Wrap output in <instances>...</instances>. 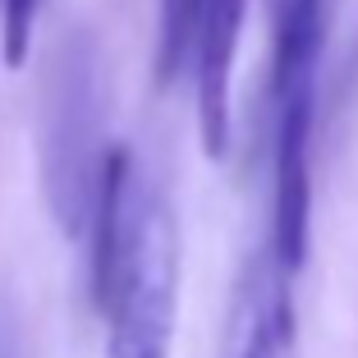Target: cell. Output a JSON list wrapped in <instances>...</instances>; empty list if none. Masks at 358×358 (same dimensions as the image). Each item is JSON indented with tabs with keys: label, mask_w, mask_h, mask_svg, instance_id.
Masks as SVG:
<instances>
[{
	"label": "cell",
	"mask_w": 358,
	"mask_h": 358,
	"mask_svg": "<svg viewBox=\"0 0 358 358\" xmlns=\"http://www.w3.org/2000/svg\"><path fill=\"white\" fill-rule=\"evenodd\" d=\"M92 299L106 313V358H170L179 308V225L129 148H110L87 221Z\"/></svg>",
	"instance_id": "1"
},
{
	"label": "cell",
	"mask_w": 358,
	"mask_h": 358,
	"mask_svg": "<svg viewBox=\"0 0 358 358\" xmlns=\"http://www.w3.org/2000/svg\"><path fill=\"white\" fill-rule=\"evenodd\" d=\"M110 143L101 138V87H96L92 46L74 42L51 69L46 92V129H42V179L55 221L64 234L83 239L96 207L101 170Z\"/></svg>",
	"instance_id": "2"
},
{
	"label": "cell",
	"mask_w": 358,
	"mask_h": 358,
	"mask_svg": "<svg viewBox=\"0 0 358 358\" xmlns=\"http://www.w3.org/2000/svg\"><path fill=\"white\" fill-rule=\"evenodd\" d=\"M243 28V0H166L161 5L157 74L175 78L179 64H193L198 92V134L207 157L221 161L230 148V74Z\"/></svg>",
	"instance_id": "3"
},
{
	"label": "cell",
	"mask_w": 358,
	"mask_h": 358,
	"mask_svg": "<svg viewBox=\"0 0 358 358\" xmlns=\"http://www.w3.org/2000/svg\"><path fill=\"white\" fill-rule=\"evenodd\" d=\"M221 358H299L294 266H285L271 243L243 262Z\"/></svg>",
	"instance_id": "4"
},
{
	"label": "cell",
	"mask_w": 358,
	"mask_h": 358,
	"mask_svg": "<svg viewBox=\"0 0 358 358\" xmlns=\"http://www.w3.org/2000/svg\"><path fill=\"white\" fill-rule=\"evenodd\" d=\"M336 0H271V101H317Z\"/></svg>",
	"instance_id": "5"
},
{
	"label": "cell",
	"mask_w": 358,
	"mask_h": 358,
	"mask_svg": "<svg viewBox=\"0 0 358 358\" xmlns=\"http://www.w3.org/2000/svg\"><path fill=\"white\" fill-rule=\"evenodd\" d=\"M32 28H37V0H0V51L10 69L28 60Z\"/></svg>",
	"instance_id": "6"
}]
</instances>
